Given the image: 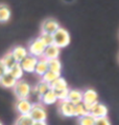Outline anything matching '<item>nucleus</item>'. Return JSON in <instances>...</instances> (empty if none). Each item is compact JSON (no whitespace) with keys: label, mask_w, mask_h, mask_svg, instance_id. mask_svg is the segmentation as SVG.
Returning a JSON list of instances; mask_svg holds the SVG:
<instances>
[{"label":"nucleus","mask_w":119,"mask_h":125,"mask_svg":"<svg viewBox=\"0 0 119 125\" xmlns=\"http://www.w3.org/2000/svg\"><path fill=\"white\" fill-rule=\"evenodd\" d=\"M52 37H53V44L55 46H58L60 50L67 47L70 44V41H71L69 32L64 27H60L57 32L52 35Z\"/></svg>","instance_id":"f257e3e1"},{"label":"nucleus","mask_w":119,"mask_h":125,"mask_svg":"<svg viewBox=\"0 0 119 125\" xmlns=\"http://www.w3.org/2000/svg\"><path fill=\"white\" fill-rule=\"evenodd\" d=\"M13 91L17 99H29L31 95V85L24 80H19Z\"/></svg>","instance_id":"f03ea898"},{"label":"nucleus","mask_w":119,"mask_h":125,"mask_svg":"<svg viewBox=\"0 0 119 125\" xmlns=\"http://www.w3.org/2000/svg\"><path fill=\"white\" fill-rule=\"evenodd\" d=\"M0 60L2 61V63L4 64V66L8 68V69L12 67V66H14L17 62H16V60H15V58H14V56L12 55V53L10 52H8V53H6L4 56H3Z\"/></svg>","instance_id":"aec40b11"},{"label":"nucleus","mask_w":119,"mask_h":125,"mask_svg":"<svg viewBox=\"0 0 119 125\" xmlns=\"http://www.w3.org/2000/svg\"><path fill=\"white\" fill-rule=\"evenodd\" d=\"M48 72V61L44 58H40L38 60V63L36 65V68H34V73L37 76L42 77L43 75H45Z\"/></svg>","instance_id":"2eb2a0df"},{"label":"nucleus","mask_w":119,"mask_h":125,"mask_svg":"<svg viewBox=\"0 0 119 125\" xmlns=\"http://www.w3.org/2000/svg\"><path fill=\"white\" fill-rule=\"evenodd\" d=\"M108 113H109L108 107L102 103L97 102L92 106V108H91L89 114L94 118V119H100V118L108 117Z\"/></svg>","instance_id":"0eeeda50"},{"label":"nucleus","mask_w":119,"mask_h":125,"mask_svg":"<svg viewBox=\"0 0 119 125\" xmlns=\"http://www.w3.org/2000/svg\"><path fill=\"white\" fill-rule=\"evenodd\" d=\"M17 83V80L14 79L8 73H6L4 76L0 78V85L4 88H14Z\"/></svg>","instance_id":"dca6fc26"},{"label":"nucleus","mask_w":119,"mask_h":125,"mask_svg":"<svg viewBox=\"0 0 119 125\" xmlns=\"http://www.w3.org/2000/svg\"><path fill=\"white\" fill-rule=\"evenodd\" d=\"M61 54V50L55 46L54 44H51V45L47 46L45 48L43 58L46 59V60H53V59H59V56Z\"/></svg>","instance_id":"ddd939ff"},{"label":"nucleus","mask_w":119,"mask_h":125,"mask_svg":"<svg viewBox=\"0 0 119 125\" xmlns=\"http://www.w3.org/2000/svg\"><path fill=\"white\" fill-rule=\"evenodd\" d=\"M54 95L58 99V102H62L67 100L68 97V93H69V87L68 88H64V89H57V91H53Z\"/></svg>","instance_id":"a878e982"},{"label":"nucleus","mask_w":119,"mask_h":125,"mask_svg":"<svg viewBox=\"0 0 119 125\" xmlns=\"http://www.w3.org/2000/svg\"><path fill=\"white\" fill-rule=\"evenodd\" d=\"M15 107L19 115H29L33 108V102L29 99H17Z\"/></svg>","instance_id":"1a4fd4ad"},{"label":"nucleus","mask_w":119,"mask_h":125,"mask_svg":"<svg viewBox=\"0 0 119 125\" xmlns=\"http://www.w3.org/2000/svg\"><path fill=\"white\" fill-rule=\"evenodd\" d=\"M40 102L43 104L44 106L53 105V104H55L58 102V99H57V97H55V95H54V92L52 91V89H49L47 93H45L44 95L41 97Z\"/></svg>","instance_id":"4468645a"},{"label":"nucleus","mask_w":119,"mask_h":125,"mask_svg":"<svg viewBox=\"0 0 119 125\" xmlns=\"http://www.w3.org/2000/svg\"><path fill=\"white\" fill-rule=\"evenodd\" d=\"M78 125H95V119L89 114L85 117L78 118Z\"/></svg>","instance_id":"cd10ccee"},{"label":"nucleus","mask_w":119,"mask_h":125,"mask_svg":"<svg viewBox=\"0 0 119 125\" xmlns=\"http://www.w3.org/2000/svg\"><path fill=\"white\" fill-rule=\"evenodd\" d=\"M95 125H112L109 118H100V119H95Z\"/></svg>","instance_id":"c85d7f7f"},{"label":"nucleus","mask_w":119,"mask_h":125,"mask_svg":"<svg viewBox=\"0 0 119 125\" xmlns=\"http://www.w3.org/2000/svg\"><path fill=\"white\" fill-rule=\"evenodd\" d=\"M60 23L53 18H47L45 19L41 24V33L53 35L60 29Z\"/></svg>","instance_id":"423d86ee"},{"label":"nucleus","mask_w":119,"mask_h":125,"mask_svg":"<svg viewBox=\"0 0 119 125\" xmlns=\"http://www.w3.org/2000/svg\"><path fill=\"white\" fill-rule=\"evenodd\" d=\"M50 89L52 91H57V89H64V88H68V83L66 81V79L63 77H59L58 79H55L53 82L49 84Z\"/></svg>","instance_id":"a211bd4d"},{"label":"nucleus","mask_w":119,"mask_h":125,"mask_svg":"<svg viewBox=\"0 0 119 125\" xmlns=\"http://www.w3.org/2000/svg\"><path fill=\"white\" fill-rule=\"evenodd\" d=\"M38 60H39L38 58L30 56V55H28L25 59H23V60L20 62V65H21V67H22L23 72L28 73V74H34L36 65L38 63Z\"/></svg>","instance_id":"6e6552de"},{"label":"nucleus","mask_w":119,"mask_h":125,"mask_svg":"<svg viewBox=\"0 0 119 125\" xmlns=\"http://www.w3.org/2000/svg\"><path fill=\"white\" fill-rule=\"evenodd\" d=\"M59 113L66 118L74 117V105L70 103L68 100L59 102Z\"/></svg>","instance_id":"9d476101"},{"label":"nucleus","mask_w":119,"mask_h":125,"mask_svg":"<svg viewBox=\"0 0 119 125\" xmlns=\"http://www.w3.org/2000/svg\"><path fill=\"white\" fill-rule=\"evenodd\" d=\"M33 125H47L46 122H34Z\"/></svg>","instance_id":"7c9ffc66"},{"label":"nucleus","mask_w":119,"mask_h":125,"mask_svg":"<svg viewBox=\"0 0 119 125\" xmlns=\"http://www.w3.org/2000/svg\"><path fill=\"white\" fill-rule=\"evenodd\" d=\"M59 77H61V75H58V74H54V73H52L50 71H48L46 74L43 75L41 77V81H43L45 83H47V84H51L52 82L54 81L55 79H58Z\"/></svg>","instance_id":"5701e85b"},{"label":"nucleus","mask_w":119,"mask_h":125,"mask_svg":"<svg viewBox=\"0 0 119 125\" xmlns=\"http://www.w3.org/2000/svg\"><path fill=\"white\" fill-rule=\"evenodd\" d=\"M67 100L74 106L83 103V91H79V89H69Z\"/></svg>","instance_id":"f8f14e48"},{"label":"nucleus","mask_w":119,"mask_h":125,"mask_svg":"<svg viewBox=\"0 0 119 125\" xmlns=\"http://www.w3.org/2000/svg\"><path fill=\"white\" fill-rule=\"evenodd\" d=\"M45 48L46 47L39 40V38H36V39L33 40L29 43L28 47H27V52H28V55H30V56H34L38 59H40V58H43Z\"/></svg>","instance_id":"39448f33"},{"label":"nucleus","mask_w":119,"mask_h":125,"mask_svg":"<svg viewBox=\"0 0 119 125\" xmlns=\"http://www.w3.org/2000/svg\"><path fill=\"white\" fill-rule=\"evenodd\" d=\"M48 61V71H50L54 74L61 75L62 72V63L59 59H53V60H47Z\"/></svg>","instance_id":"6ab92c4d"},{"label":"nucleus","mask_w":119,"mask_h":125,"mask_svg":"<svg viewBox=\"0 0 119 125\" xmlns=\"http://www.w3.org/2000/svg\"><path fill=\"white\" fill-rule=\"evenodd\" d=\"M10 53L15 58V60L17 63H20L23 59H25L27 56H28V52H27V48L21 45H17L10 51Z\"/></svg>","instance_id":"9b49d317"},{"label":"nucleus","mask_w":119,"mask_h":125,"mask_svg":"<svg viewBox=\"0 0 119 125\" xmlns=\"http://www.w3.org/2000/svg\"><path fill=\"white\" fill-rule=\"evenodd\" d=\"M87 115H89V113L87 112V109L85 108V106H84L83 103L74 106V117L82 118V117L87 116Z\"/></svg>","instance_id":"bb28decb"},{"label":"nucleus","mask_w":119,"mask_h":125,"mask_svg":"<svg viewBox=\"0 0 119 125\" xmlns=\"http://www.w3.org/2000/svg\"><path fill=\"white\" fill-rule=\"evenodd\" d=\"M8 73L15 80H17V81H19V80H22V77H23V75H24V72H23L22 67H21L20 63H16L14 66H12V67L8 69Z\"/></svg>","instance_id":"f3484780"},{"label":"nucleus","mask_w":119,"mask_h":125,"mask_svg":"<svg viewBox=\"0 0 119 125\" xmlns=\"http://www.w3.org/2000/svg\"><path fill=\"white\" fill-rule=\"evenodd\" d=\"M97 102H98V94L95 89L87 88L83 92V104L88 113H90L92 106Z\"/></svg>","instance_id":"20e7f679"},{"label":"nucleus","mask_w":119,"mask_h":125,"mask_svg":"<svg viewBox=\"0 0 119 125\" xmlns=\"http://www.w3.org/2000/svg\"><path fill=\"white\" fill-rule=\"evenodd\" d=\"M10 18V10L8 5L0 4V22H6Z\"/></svg>","instance_id":"412c9836"},{"label":"nucleus","mask_w":119,"mask_h":125,"mask_svg":"<svg viewBox=\"0 0 119 125\" xmlns=\"http://www.w3.org/2000/svg\"><path fill=\"white\" fill-rule=\"evenodd\" d=\"M6 73H8V68L4 66V64H3L2 61L0 60V78H1L2 76H4Z\"/></svg>","instance_id":"c756f323"},{"label":"nucleus","mask_w":119,"mask_h":125,"mask_svg":"<svg viewBox=\"0 0 119 125\" xmlns=\"http://www.w3.org/2000/svg\"><path fill=\"white\" fill-rule=\"evenodd\" d=\"M38 38H39V40L44 44L45 47H47V46L51 45V44H53V37H52V35L41 33L40 36L38 37Z\"/></svg>","instance_id":"b1692460"},{"label":"nucleus","mask_w":119,"mask_h":125,"mask_svg":"<svg viewBox=\"0 0 119 125\" xmlns=\"http://www.w3.org/2000/svg\"><path fill=\"white\" fill-rule=\"evenodd\" d=\"M34 121L30 118L29 115H20L17 118L15 125H33Z\"/></svg>","instance_id":"4be33fe9"},{"label":"nucleus","mask_w":119,"mask_h":125,"mask_svg":"<svg viewBox=\"0 0 119 125\" xmlns=\"http://www.w3.org/2000/svg\"><path fill=\"white\" fill-rule=\"evenodd\" d=\"M0 125H3V124H2V122H0Z\"/></svg>","instance_id":"2f4dec72"},{"label":"nucleus","mask_w":119,"mask_h":125,"mask_svg":"<svg viewBox=\"0 0 119 125\" xmlns=\"http://www.w3.org/2000/svg\"><path fill=\"white\" fill-rule=\"evenodd\" d=\"M29 116L34 122H46L47 113L45 109V106L41 102L33 103V108L30 110Z\"/></svg>","instance_id":"7ed1b4c3"},{"label":"nucleus","mask_w":119,"mask_h":125,"mask_svg":"<svg viewBox=\"0 0 119 125\" xmlns=\"http://www.w3.org/2000/svg\"><path fill=\"white\" fill-rule=\"evenodd\" d=\"M34 86H36L37 92H38V94H39V96H40V99H41V97L43 96L45 93H47L50 89L49 84H47V83H45L43 81H39Z\"/></svg>","instance_id":"393cba45"}]
</instances>
